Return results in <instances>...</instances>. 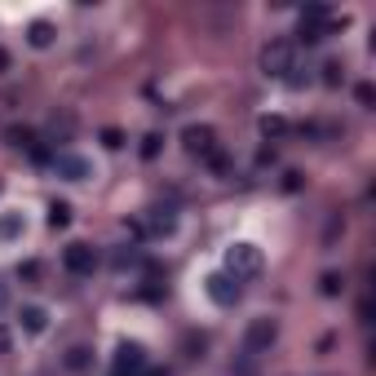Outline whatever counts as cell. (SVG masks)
Segmentation results:
<instances>
[{"label":"cell","mask_w":376,"mask_h":376,"mask_svg":"<svg viewBox=\"0 0 376 376\" xmlns=\"http://www.w3.org/2000/svg\"><path fill=\"white\" fill-rule=\"evenodd\" d=\"M181 142H186V151H190V155H204V160H209V155L217 151V133H213L209 124H190L186 133H181Z\"/></svg>","instance_id":"8"},{"label":"cell","mask_w":376,"mask_h":376,"mask_svg":"<svg viewBox=\"0 0 376 376\" xmlns=\"http://www.w3.org/2000/svg\"><path fill=\"white\" fill-rule=\"evenodd\" d=\"M27 44H31V49H49V44H54V27H49V22H31V27H27Z\"/></svg>","instance_id":"12"},{"label":"cell","mask_w":376,"mask_h":376,"mask_svg":"<svg viewBox=\"0 0 376 376\" xmlns=\"http://www.w3.org/2000/svg\"><path fill=\"white\" fill-rule=\"evenodd\" d=\"M49 164H54V173L63 181H89L93 177V160H89V155H80V151H58Z\"/></svg>","instance_id":"5"},{"label":"cell","mask_w":376,"mask_h":376,"mask_svg":"<svg viewBox=\"0 0 376 376\" xmlns=\"http://www.w3.org/2000/svg\"><path fill=\"white\" fill-rule=\"evenodd\" d=\"M27 235V217H22L18 209H9V213H0V244H14V239Z\"/></svg>","instance_id":"9"},{"label":"cell","mask_w":376,"mask_h":376,"mask_svg":"<svg viewBox=\"0 0 376 376\" xmlns=\"http://www.w3.org/2000/svg\"><path fill=\"white\" fill-rule=\"evenodd\" d=\"M204 293H209L217 306H235L239 297H244V284H239L235 275H226V270H217V275H209L204 279Z\"/></svg>","instance_id":"6"},{"label":"cell","mask_w":376,"mask_h":376,"mask_svg":"<svg viewBox=\"0 0 376 376\" xmlns=\"http://www.w3.org/2000/svg\"><path fill=\"white\" fill-rule=\"evenodd\" d=\"M160 147H164L160 133H147V138H142V160H155V155H160Z\"/></svg>","instance_id":"18"},{"label":"cell","mask_w":376,"mask_h":376,"mask_svg":"<svg viewBox=\"0 0 376 376\" xmlns=\"http://www.w3.org/2000/svg\"><path fill=\"white\" fill-rule=\"evenodd\" d=\"M284 190H301V173H284Z\"/></svg>","instance_id":"25"},{"label":"cell","mask_w":376,"mask_h":376,"mask_svg":"<svg viewBox=\"0 0 376 376\" xmlns=\"http://www.w3.org/2000/svg\"><path fill=\"white\" fill-rule=\"evenodd\" d=\"M14 350V332H9V323H0V354H9Z\"/></svg>","instance_id":"23"},{"label":"cell","mask_w":376,"mask_h":376,"mask_svg":"<svg viewBox=\"0 0 376 376\" xmlns=\"http://www.w3.org/2000/svg\"><path fill=\"white\" fill-rule=\"evenodd\" d=\"M5 71H9V54L0 49V76H5Z\"/></svg>","instance_id":"26"},{"label":"cell","mask_w":376,"mask_h":376,"mask_svg":"<svg viewBox=\"0 0 376 376\" xmlns=\"http://www.w3.org/2000/svg\"><path fill=\"white\" fill-rule=\"evenodd\" d=\"M18 319H22V332L40 336L44 327H49V310H44V306H22V310H18Z\"/></svg>","instance_id":"11"},{"label":"cell","mask_w":376,"mask_h":376,"mask_svg":"<svg viewBox=\"0 0 376 376\" xmlns=\"http://www.w3.org/2000/svg\"><path fill=\"white\" fill-rule=\"evenodd\" d=\"M261 265H265V257H261L257 244H230L226 248V275H235L239 284H244V279H257Z\"/></svg>","instance_id":"1"},{"label":"cell","mask_w":376,"mask_h":376,"mask_svg":"<svg viewBox=\"0 0 376 376\" xmlns=\"http://www.w3.org/2000/svg\"><path fill=\"white\" fill-rule=\"evenodd\" d=\"M102 147L106 151H120V147H124V133H120V129H102Z\"/></svg>","instance_id":"20"},{"label":"cell","mask_w":376,"mask_h":376,"mask_svg":"<svg viewBox=\"0 0 376 376\" xmlns=\"http://www.w3.org/2000/svg\"><path fill=\"white\" fill-rule=\"evenodd\" d=\"M63 363H67V368H71V372H84V368H89V350H84V345H71Z\"/></svg>","instance_id":"15"},{"label":"cell","mask_w":376,"mask_h":376,"mask_svg":"<svg viewBox=\"0 0 376 376\" xmlns=\"http://www.w3.org/2000/svg\"><path fill=\"white\" fill-rule=\"evenodd\" d=\"M323 84H332V89H336V84H345V67L341 63H323Z\"/></svg>","instance_id":"17"},{"label":"cell","mask_w":376,"mask_h":376,"mask_svg":"<svg viewBox=\"0 0 376 376\" xmlns=\"http://www.w3.org/2000/svg\"><path fill=\"white\" fill-rule=\"evenodd\" d=\"M275 341H279V319L261 314V319H252V323H248V332H244V354L261 359V354H270V345H275Z\"/></svg>","instance_id":"3"},{"label":"cell","mask_w":376,"mask_h":376,"mask_svg":"<svg viewBox=\"0 0 376 376\" xmlns=\"http://www.w3.org/2000/svg\"><path fill=\"white\" fill-rule=\"evenodd\" d=\"M261 71L265 76H275V80H288L297 71V49H293V40H270L261 49Z\"/></svg>","instance_id":"2"},{"label":"cell","mask_w":376,"mask_h":376,"mask_svg":"<svg viewBox=\"0 0 376 376\" xmlns=\"http://www.w3.org/2000/svg\"><path fill=\"white\" fill-rule=\"evenodd\" d=\"M138 261H142L138 248H120V252H115V265H138Z\"/></svg>","instance_id":"22"},{"label":"cell","mask_w":376,"mask_h":376,"mask_svg":"<svg viewBox=\"0 0 376 376\" xmlns=\"http://www.w3.org/2000/svg\"><path fill=\"white\" fill-rule=\"evenodd\" d=\"M261 133H265V138H284V133H288V120H284V115H265V120H261Z\"/></svg>","instance_id":"16"},{"label":"cell","mask_w":376,"mask_h":376,"mask_svg":"<svg viewBox=\"0 0 376 376\" xmlns=\"http://www.w3.org/2000/svg\"><path fill=\"white\" fill-rule=\"evenodd\" d=\"M9 147H27L31 151L35 147V133L31 129H9Z\"/></svg>","instance_id":"19"},{"label":"cell","mask_w":376,"mask_h":376,"mask_svg":"<svg viewBox=\"0 0 376 376\" xmlns=\"http://www.w3.org/2000/svg\"><path fill=\"white\" fill-rule=\"evenodd\" d=\"M18 279H22V284H35V279H40V261H22L18 265Z\"/></svg>","instance_id":"21"},{"label":"cell","mask_w":376,"mask_h":376,"mask_svg":"<svg viewBox=\"0 0 376 376\" xmlns=\"http://www.w3.org/2000/svg\"><path fill=\"white\" fill-rule=\"evenodd\" d=\"M354 98H359L363 106H372V98H376V93H372V84H359V89H354Z\"/></svg>","instance_id":"24"},{"label":"cell","mask_w":376,"mask_h":376,"mask_svg":"<svg viewBox=\"0 0 376 376\" xmlns=\"http://www.w3.org/2000/svg\"><path fill=\"white\" fill-rule=\"evenodd\" d=\"M67 222H71V204H63V199H54V204H49V226H54V230H63Z\"/></svg>","instance_id":"13"},{"label":"cell","mask_w":376,"mask_h":376,"mask_svg":"<svg viewBox=\"0 0 376 376\" xmlns=\"http://www.w3.org/2000/svg\"><path fill=\"white\" fill-rule=\"evenodd\" d=\"M173 226H177V213L168 209V204H160V209H151V217H147L142 230H151V235H173Z\"/></svg>","instance_id":"10"},{"label":"cell","mask_w":376,"mask_h":376,"mask_svg":"<svg viewBox=\"0 0 376 376\" xmlns=\"http://www.w3.org/2000/svg\"><path fill=\"white\" fill-rule=\"evenodd\" d=\"M341 288H345V279L336 275V270H327V275L319 279V293H323V297H341Z\"/></svg>","instance_id":"14"},{"label":"cell","mask_w":376,"mask_h":376,"mask_svg":"<svg viewBox=\"0 0 376 376\" xmlns=\"http://www.w3.org/2000/svg\"><path fill=\"white\" fill-rule=\"evenodd\" d=\"M63 265H67V275H93V270H98V248H93V244H80V239H76V244H67L63 248Z\"/></svg>","instance_id":"7"},{"label":"cell","mask_w":376,"mask_h":376,"mask_svg":"<svg viewBox=\"0 0 376 376\" xmlns=\"http://www.w3.org/2000/svg\"><path fill=\"white\" fill-rule=\"evenodd\" d=\"M147 350H142L138 341H120L115 345V363H111V376H151L147 372Z\"/></svg>","instance_id":"4"}]
</instances>
